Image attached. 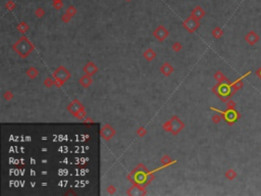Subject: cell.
Listing matches in <instances>:
<instances>
[{
	"mask_svg": "<svg viewBox=\"0 0 261 196\" xmlns=\"http://www.w3.org/2000/svg\"><path fill=\"white\" fill-rule=\"evenodd\" d=\"M145 133H146V130L144 128H139L138 129V134L140 136H144Z\"/></svg>",
	"mask_w": 261,
	"mask_h": 196,
	"instance_id": "d6a6232c",
	"label": "cell"
},
{
	"mask_svg": "<svg viewBox=\"0 0 261 196\" xmlns=\"http://www.w3.org/2000/svg\"><path fill=\"white\" fill-rule=\"evenodd\" d=\"M84 71H85V74L89 75V76H93V75H95L98 71V67H96V64L90 61V63H88L84 67Z\"/></svg>",
	"mask_w": 261,
	"mask_h": 196,
	"instance_id": "7c38bea8",
	"label": "cell"
},
{
	"mask_svg": "<svg viewBox=\"0 0 261 196\" xmlns=\"http://www.w3.org/2000/svg\"><path fill=\"white\" fill-rule=\"evenodd\" d=\"M115 135V131L110 125H104L101 129V136L105 140H110Z\"/></svg>",
	"mask_w": 261,
	"mask_h": 196,
	"instance_id": "52a82bcc",
	"label": "cell"
},
{
	"mask_svg": "<svg viewBox=\"0 0 261 196\" xmlns=\"http://www.w3.org/2000/svg\"><path fill=\"white\" fill-rule=\"evenodd\" d=\"M259 40H260V37L255 31H250V32H248L246 34V36H245V41H246L247 44L250 46L256 45L257 43L259 42Z\"/></svg>",
	"mask_w": 261,
	"mask_h": 196,
	"instance_id": "5b68a950",
	"label": "cell"
},
{
	"mask_svg": "<svg viewBox=\"0 0 261 196\" xmlns=\"http://www.w3.org/2000/svg\"><path fill=\"white\" fill-rule=\"evenodd\" d=\"M170 125H172V131H170V132H172L173 135H176L180 131L184 128V124H183L182 121H180L178 117H176V119L172 117V121H170Z\"/></svg>",
	"mask_w": 261,
	"mask_h": 196,
	"instance_id": "9c48e42d",
	"label": "cell"
},
{
	"mask_svg": "<svg viewBox=\"0 0 261 196\" xmlns=\"http://www.w3.org/2000/svg\"><path fill=\"white\" fill-rule=\"evenodd\" d=\"M74 116H76V117H78V119H83V117L86 116V111H85V110H84V108H83V110H81L79 111V113H76V114H74Z\"/></svg>",
	"mask_w": 261,
	"mask_h": 196,
	"instance_id": "484cf974",
	"label": "cell"
},
{
	"mask_svg": "<svg viewBox=\"0 0 261 196\" xmlns=\"http://www.w3.org/2000/svg\"><path fill=\"white\" fill-rule=\"evenodd\" d=\"M83 108H84V106L79 100H74L70 105H68L67 110H70L73 114H76V113H79L81 110H83Z\"/></svg>",
	"mask_w": 261,
	"mask_h": 196,
	"instance_id": "8fae6325",
	"label": "cell"
},
{
	"mask_svg": "<svg viewBox=\"0 0 261 196\" xmlns=\"http://www.w3.org/2000/svg\"><path fill=\"white\" fill-rule=\"evenodd\" d=\"M44 84L46 87H51L52 85H55V81H53L52 79H46L44 81Z\"/></svg>",
	"mask_w": 261,
	"mask_h": 196,
	"instance_id": "d4e9b609",
	"label": "cell"
},
{
	"mask_svg": "<svg viewBox=\"0 0 261 196\" xmlns=\"http://www.w3.org/2000/svg\"><path fill=\"white\" fill-rule=\"evenodd\" d=\"M143 56H144V58L147 61H152L155 57H156V53L154 52L153 49L149 48V49H147V50L144 51V53H143Z\"/></svg>",
	"mask_w": 261,
	"mask_h": 196,
	"instance_id": "9a60e30c",
	"label": "cell"
},
{
	"mask_svg": "<svg viewBox=\"0 0 261 196\" xmlns=\"http://www.w3.org/2000/svg\"><path fill=\"white\" fill-rule=\"evenodd\" d=\"M214 79H215L218 83H226V84H231V82L226 79L225 76L223 75L221 71H216L215 75H214Z\"/></svg>",
	"mask_w": 261,
	"mask_h": 196,
	"instance_id": "2e32d148",
	"label": "cell"
},
{
	"mask_svg": "<svg viewBox=\"0 0 261 196\" xmlns=\"http://www.w3.org/2000/svg\"><path fill=\"white\" fill-rule=\"evenodd\" d=\"M183 26H184V28L188 31V32L194 33L196 32V30L200 27V21L196 20V18H194L193 17L190 15L187 20H185V21L183 23Z\"/></svg>",
	"mask_w": 261,
	"mask_h": 196,
	"instance_id": "277c9868",
	"label": "cell"
},
{
	"mask_svg": "<svg viewBox=\"0 0 261 196\" xmlns=\"http://www.w3.org/2000/svg\"><path fill=\"white\" fill-rule=\"evenodd\" d=\"M63 6L62 1H53V7L56 9V10H60Z\"/></svg>",
	"mask_w": 261,
	"mask_h": 196,
	"instance_id": "cb8c5ba5",
	"label": "cell"
},
{
	"mask_svg": "<svg viewBox=\"0 0 261 196\" xmlns=\"http://www.w3.org/2000/svg\"><path fill=\"white\" fill-rule=\"evenodd\" d=\"M107 191H108V193L112 194V193H114V192H115V187H113V186H109V187H108V189H107Z\"/></svg>",
	"mask_w": 261,
	"mask_h": 196,
	"instance_id": "836d02e7",
	"label": "cell"
},
{
	"mask_svg": "<svg viewBox=\"0 0 261 196\" xmlns=\"http://www.w3.org/2000/svg\"><path fill=\"white\" fill-rule=\"evenodd\" d=\"M222 34H223V31H222V29L220 27L214 28L213 31H212V35H213L214 38H216V39L220 38V37L222 36Z\"/></svg>",
	"mask_w": 261,
	"mask_h": 196,
	"instance_id": "d6986e66",
	"label": "cell"
},
{
	"mask_svg": "<svg viewBox=\"0 0 261 196\" xmlns=\"http://www.w3.org/2000/svg\"><path fill=\"white\" fill-rule=\"evenodd\" d=\"M226 107H228L229 110H235L236 102L233 100V99H229V100L226 101Z\"/></svg>",
	"mask_w": 261,
	"mask_h": 196,
	"instance_id": "7402d4cb",
	"label": "cell"
},
{
	"mask_svg": "<svg viewBox=\"0 0 261 196\" xmlns=\"http://www.w3.org/2000/svg\"><path fill=\"white\" fill-rule=\"evenodd\" d=\"M17 30L20 31L21 33H26L28 30H29V26H28L27 23L25 21H21V23L17 26Z\"/></svg>",
	"mask_w": 261,
	"mask_h": 196,
	"instance_id": "ffe728a7",
	"label": "cell"
},
{
	"mask_svg": "<svg viewBox=\"0 0 261 196\" xmlns=\"http://www.w3.org/2000/svg\"><path fill=\"white\" fill-rule=\"evenodd\" d=\"M4 97L6 100H10V99H12V97H13V95H12V93L10 91H7V92H5Z\"/></svg>",
	"mask_w": 261,
	"mask_h": 196,
	"instance_id": "1f68e13d",
	"label": "cell"
},
{
	"mask_svg": "<svg viewBox=\"0 0 261 196\" xmlns=\"http://www.w3.org/2000/svg\"><path fill=\"white\" fill-rule=\"evenodd\" d=\"M220 121H221V117H220L219 114H215V116L212 117V122L214 124H218L220 123Z\"/></svg>",
	"mask_w": 261,
	"mask_h": 196,
	"instance_id": "f1b7e54d",
	"label": "cell"
},
{
	"mask_svg": "<svg viewBox=\"0 0 261 196\" xmlns=\"http://www.w3.org/2000/svg\"><path fill=\"white\" fill-rule=\"evenodd\" d=\"M92 83H93V80H92L91 76H89V75H87V74L84 75V76L80 79L81 86H83L84 88H88Z\"/></svg>",
	"mask_w": 261,
	"mask_h": 196,
	"instance_id": "5bb4252c",
	"label": "cell"
},
{
	"mask_svg": "<svg viewBox=\"0 0 261 196\" xmlns=\"http://www.w3.org/2000/svg\"><path fill=\"white\" fill-rule=\"evenodd\" d=\"M225 178L228 180H229V181H233V180H235L236 178H237V172L233 169H229L225 172Z\"/></svg>",
	"mask_w": 261,
	"mask_h": 196,
	"instance_id": "ac0fdd59",
	"label": "cell"
},
{
	"mask_svg": "<svg viewBox=\"0 0 261 196\" xmlns=\"http://www.w3.org/2000/svg\"><path fill=\"white\" fill-rule=\"evenodd\" d=\"M256 76H257V77H259L260 79H261V67H260V68H258V70L256 71Z\"/></svg>",
	"mask_w": 261,
	"mask_h": 196,
	"instance_id": "d590c367",
	"label": "cell"
},
{
	"mask_svg": "<svg viewBox=\"0 0 261 196\" xmlns=\"http://www.w3.org/2000/svg\"><path fill=\"white\" fill-rule=\"evenodd\" d=\"M140 174H137L136 175V181L137 182H143L145 181V175H142V176H139Z\"/></svg>",
	"mask_w": 261,
	"mask_h": 196,
	"instance_id": "4dcf8cb0",
	"label": "cell"
},
{
	"mask_svg": "<svg viewBox=\"0 0 261 196\" xmlns=\"http://www.w3.org/2000/svg\"><path fill=\"white\" fill-rule=\"evenodd\" d=\"M205 14H206L205 13V10L200 5H197L196 7H194V9L191 12V17H193L194 18H196V20H198V21L202 20V18L205 17Z\"/></svg>",
	"mask_w": 261,
	"mask_h": 196,
	"instance_id": "30bf717a",
	"label": "cell"
},
{
	"mask_svg": "<svg viewBox=\"0 0 261 196\" xmlns=\"http://www.w3.org/2000/svg\"><path fill=\"white\" fill-rule=\"evenodd\" d=\"M14 6H15V4H14V2L13 1H8V2H6V4H5V7L7 8V9H9V10H12V9L14 8Z\"/></svg>",
	"mask_w": 261,
	"mask_h": 196,
	"instance_id": "4316f807",
	"label": "cell"
},
{
	"mask_svg": "<svg viewBox=\"0 0 261 196\" xmlns=\"http://www.w3.org/2000/svg\"><path fill=\"white\" fill-rule=\"evenodd\" d=\"M52 1H62V0H52Z\"/></svg>",
	"mask_w": 261,
	"mask_h": 196,
	"instance_id": "8d00e7d4",
	"label": "cell"
},
{
	"mask_svg": "<svg viewBox=\"0 0 261 196\" xmlns=\"http://www.w3.org/2000/svg\"><path fill=\"white\" fill-rule=\"evenodd\" d=\"M53 78L56 81H59V82H61V83H65L70 78V74L65 67H59L53 73Z\"/></svg>",
	"mask_w": 261,
	"mask_h": 196,
	"instance_id": "3957f363",
	"label": "cell"
},
{
	"mask_svg": "<svg viewBox=\"0 0 261 196\" xmlns=\"http://www.w3.org/2000/svg\"><path fill=\"white\" fill-rule=\"evenodd\" d=\"M153 35L157 40H159V41H163V40H165L167 37H168L169 33L163 26H159V27H157V29L154 31Z\"/></svg>",
	"mask_w": 261,
	"mask_h": 196,
	"instance_id": "8992f818",
	"label": "cell"
},
{
	"mask_svg": "<svg viewBox=\"0 0 261 196\" xmlns=\"http://www.w3.org/2000/svg\"><path fill=\"white\" fill-rule=\"evenodd\" d=\"M126 1H132V0H126Z\"/></svg>",
	"mask_w": 261,
	"mask_h": 196,
	"instance_id": "74e56055",
	"label": "cell"
},
{
	"mask_svg": "<svg viewBox=\"0 0 261 196\" xmlns=\"http://www.w3.org/2000/svg\"><path fill=\"white\" fill-rule=\"evenodd\" d=\"M71 17H70V14L65 12V13L62 15V21H63V23H68V21L71 20Z\"/></svg>",
	"mask_w": 261,
	"mask_h": 196,
	"instance_id": "83f0119b",
	"label": "cell"
},
{
	"mask_svg": "<svg viewBox=\"0 0 261 196\" xmlns=\"http://www.w3.org/2000/svg\"><path fill=\"white\" fill-rule=\"evenodd\" d=\"M65 12L70 14V17H74V15L77 13V8L74 7V6H70V7L66 9V11H65Z\"/></svg>",
	"mask_w": 261,
	"mask_h": 196,
	"instance_id": "44dd1931",
	"label": "cell"
},
{
	"mask_svg": "<svg viewBox=\"0 0 261 196\" xmlns=\"http://www.w3.org/2000/svg\"><path fill=\"white\" fill-rule=\"evenodd\" d=\"M217 111H218L220 114H222L223 119H225L229 125H233V124H234L238 119H240V117H241L238 111H236L235 110H229L228 108L225 111H219V110H217Z\"/></svg>",
	"mask_w": 261,
	"mask_h": 196,
	"instance_id": "7a4b0ae2",
	"label": "cell"
},
{
	"mask_svg": "<svg viewBox=\"0 0 261 196\" xmlns=\"http://www.w3.org/2000/svg\"><path fill=\"white\" fill-rule=\"evenodd\" d=\"M161 161H162V163L165 164V163H169V161H170V158H169L168 156H164L162 159H161Z\"/></svg>",
	"mask_w": 261,
	"mask_h": 196,
	"instance_id": "e575fe53",
	"label": "cell"
},
{
	"mask_svg": "<svg viewBox=\"0 0 261 196\" xmlns=\"http://www.w3.org/2000/svg\"><path fill=\"white\" fill-rule=\"evenodd\" d=\"M27 75H28V77H29L30 79H35V78H37V76L39 75V73H38V71H37L36 67H31L28 68Z\"/></svg>",
	"mask_w": 261,
	"mask_h": 196,
	"instance_id": "e0dca14e",
	"label": "cell"
},
{
	"mask_svg": "<svg viewBox=\"0 0 261 196\" xmlns=\"http://www.w3.org/2000/svg\"><path fill=\"white\" fill-rule=\"evenodd\" d=\"M172 71H173V67L169 63H164L160 67V73L162 75H164V76H166V77L169 76V75H172Z\"/></svg>",
	"mask_w": 261,
	"mask_h": 196,
	"instance_id": "4fadbf2b",
	"label": "cell"
},
{
	"mask_svg": "<svg viewBox=\"0 0 261 196\" xmlns=\"http://www.w3.org/2000/svg\"><path fill=\"white\" fill-rule=\"evenodd\" d=\"M35 14L37 17H43L45 15V10L43 8H37L35 11Z\"/></svg>",
	"mask_w": 261,
	"mask_h": 196,
	"instance_id": "603a6c76",
	"label": "cell"
},
{
	"mask_svg": "<svg viewBox=\"0 0 261 196\" xmlns=\"http://www.w3.org/2000/svg\"><path fill=\"white\" fill-rule=\"evenodd\" d=\"M13 49L21 57H27L34 50V45L27 37H21L18 41L13 45Z\"/></svg>",
	"mask_w": 261,
	"mask_h": 196,
	"instance_id": "6da1fadb",
	"label": "cell"
},
{
	"mask_svg": "<svg viewBox=\"0 0 261 196\" xmlns=\"http://www.w3.org/2000/svg\"><path fill=\"white\" fill-rule=\"evenodd\" d=\"M251 74V71H247L246 74L245 75H243V76H242L241 78H239L238 80H236L234 83H231L229 84V86L232 87V89H233V91H234L235 93L237 92V91H239V90L240 89H242L243 88V86H244V83H243V80L245 79V78H246L248 75H250Z\"/></svg>",
	"mask_w": 261,
	"mask_h": 196,
	"instance_id": "ba28073f",
	"label": "cell"
},
{
	"mask_svg": "<svg viewBox=\"0 0 261 196\" xmlns=\"http://www.w3.org/2000/svg\"><path fill=\"white\" fill-rule=\"evenodd\" d=\"M172 49L175 51H180L182 49V45L180 44V42H176L175 44L172 45Z\"/></svg>",
	"mask_w": 261,
	"mask_h": 196,
	"instance_id": "f546056e",
	"label": "cell"
}]
</instances>
